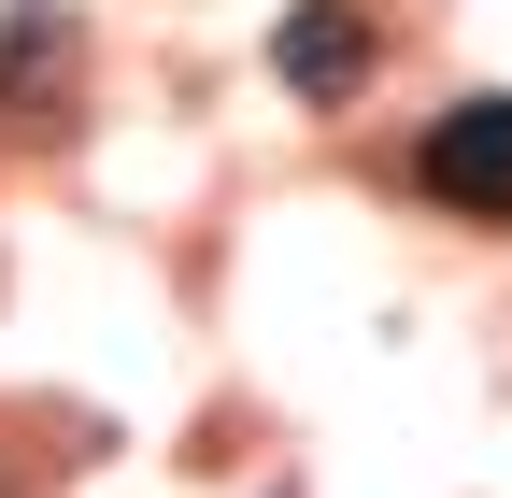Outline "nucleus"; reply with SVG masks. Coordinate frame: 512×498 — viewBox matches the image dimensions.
<instances>
[{
	"label": "nucleus",
	"mask_w": 512,
	"mask_h": 498,
	"mask_svg": "<svg viewBox=\"0 0 512 498\" xmlns=\"http://www.w3.org/2000/svg\"><path fill=\"white\" fill-rule=\"evenodd\" d=\"M413 185H427L441 214H470V228H512V100H456V114H427Z\"/></svg>",
	"instance_id": "nucleus-1"
},
{
	"label": "nucleus",
	"mask_w": 512,
	"mask_h": 498,
	"mask_svg": "<svg viewBox=\"0 0 512 498\" xmlns=\"http://www.w3.org/2000/svg\"><path fill=\"white\" fill-rule=\"evenodd\" d=\"M271 72H285L299 100H356V72H370V29L342 15V0H313V15H285V29H271Z\"/></svg>",
	"instance_id": "nucleus-2"
},
{
	"label": "nucleus",
	"mask_w": 512,
	"mask_h": 498,
	"mask_svg": "<svg viewBox=\"0 0 512 498\" xmlns=\"http://www.w3.org/2000/svg\"><path fill=\"white\" fill-rule=\"evenodd\" d=\"M57 57H72V29H57V15H15V29H0V100H29V72H57Z\"/></svg>",
	"instance_id": "nucleus-3"
}]
</instances>
